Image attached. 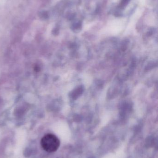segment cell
<instances>
[{
    "mask_svg": "<svg viewBox=\"0 0 158 158\" xmlns=\"http://www.w3.org/2000/svg\"><path fill=\"white\" fill-rule=\"evenodd\" d=\"M41 145L45 151L48 153L55 152L60 146V141L56 135L48 134L41 140Z\"/></svg>",
    "mask_w": 158,
    "mask_h": 158,
    "instance_id": "6da1fadb",
    "label": "cell"
},
{
    "mask_svg": "<svg viewBox=\"0 0 158 158\" xmlns=\"http://www.w3.org/2000/svg\"><path fill=\"white\" fill-rule=\"evenodd\" d=\"M129 1L130 0H122L121 3V6H123H123H126L128 4V3L129 2Z\"/></svg>",
    "mask_w": 158,
    "mask_h": 158,
    "instance_id": "7a4b0ae2",
    "label": "cell"
},
{
    "mask_svg": "<svg viewBox=\"0 0 158 158\" xmlns=\"http://www.w3.org/2000/svg\"><path fill=\"white\" fill-rule=\"evenodd\" d=\"M4 4V1L2 0H0V6Z\"/></svg>",
    "mask_w": 158,
    "mask_h": 158,
    "instance_id": "3957f363",
    "label": "cell"
}]
</instances>
